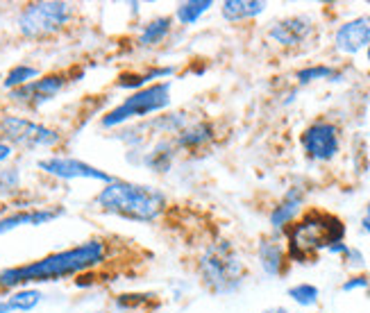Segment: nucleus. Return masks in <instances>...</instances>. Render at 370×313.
I'll use <instances>...</instances> for the list:
<instances>
[{
    "instance_id": "nucleus-32",
    "label": "nucleus",
    "mask_w": 370,
    "mask_h": 313,
    "mask_svg": "<svg viewBox=\"0 0 370 313\" xmlns=\"http://www.w3.org/2000/svg\"><path fill=\"white\" fill-rule=\"evenodd\" d=\"M366 218H370V202H368V207H366Z\"/></svg>"
},
{
    "instance_id": "nucleus-23",
    "label": "nucleus",
    "mask_w": 370,
    "mask_h": 313,
    "mask_svg": "<svg viewBox=\"0 0 370 313\" xmlns=\"http://www.w3.org/2000/svg\"><path fill=\"white\" fill-rule=\"evenodd\" d=\"M288 297L300 304V307H312L318 302V288L314 284H298L293 288H288Z\"/></svg>"
},
{
    "instance_id": "nucleus-27",
    "label": "nucleus",
    "mask_w": 370,
    "mask_h": 313,
    "mask_svg": "<svg viewBox=\"0 0 370 313\" xmlns=\"http://www.w3.org/2000/svg\"><path fill=\"white\" fill-rule=\"evenodd\" d=\"M368 286H370V279L366 277V275H357V277L347 279L341 288L343 290H354V288H368Z\"/></svg>"
},
{
    "instance_id": "nucleus-12",
    "label": "nucleus",
    "mask_w": 370,
    "mask_h": 313,
    "mask_svg": "<svg viewBox=\"0 0 370 313\" xmlns=\"http://www.w3.org/2000/svg\"><path fill=\"white\" fill-rule=\"evenodd\" d=\"M309 32H312V21L307 16L284 19L270 27V36L282 46H298V43L307 39Z\"/></svg>"
},
{
    "instance_id": "nucleus-14",
    "label": "nucleus",
    "mask_w": 370,
    "mask_h": 313,
    "mask_svg": "<svg viewBox=\"0 0 370 313\" xmlns=\"http://www.w3.org/2000/svg\"><path fill=\"white\" fill-rule=\"evenodd\" d=\"M213 139V128L209 123H194L182 128L173 137V146L177 150H198Z\"/></svg>"
},
{
    "instance_id": "nucleus-5",
    "label": "nucleus",
    "mask_w": 370,
    "mask_h": 313,
    "mask_svg": "<svg viewBox=\"0 0 370 313\" xmlns=\"http://www.w3.org/2000/svg\"><path fill=\"white\" fill-rule=\"evenodd\" d=\"M171 104V82H154L150 86L139 89L125 98L118 107L102 116V128H118L132 118H146L148 114L164 111Z\"/></svg>"
},
{
    "instance_id": "nucleus-10",
    "label": "nucleus",
    "mask_w": 370,
    "mask_h": 313,
    "mask_svg": "<svg viewBox=\"0 0 370 313\" xmlns=\"http://www.w3.org/2000/svg\"><path fill=\"white\" fill-rule=\"evenodd\" d=\"M66 84V78L64 76H46L41 80H32L30 84L21 86V89H14L10 98L14 102H23L30 104V107H39V104L48 102L53 95H57L59 91L64 89Z\"/></svg>"
},
{
    "instance_id": "nucleus-33",
    "label": "nucleus",
    "mask_w": 370,
    "mask_h": 313,
    "mask_svg": "<svg viewBox=\"0 0 370 313\" xmlns=\"http://www.w3.org/2000/svg\"><path fill=\"white\" fill-rule=\"evenodd\" d=\"M368 62H370V46H368Z\"/></svg>"
},
{
    "instance_id": "nucleus-26",
    "label": "nucleus",
    "mask_w": 370,
    "mask_h": 313,
    "mask_svg": "<svg viewBox=\"0 0 370 313\" xmlns=\"http://www.w3.org/2000/svg\"><path fill=\"white\" fill-rule=\"evenodd\" d=\"M148 295H118L116 297V307L118 309H130V307H141V302Z\"/></svg>"
},
{
    "instance_id": "nucleus-6",
    "label": "nucleus",
    "mask_w": 370,
    "mask_h": 313,
    "mask_svg": "<svg viewBox=\"0 0 370 313\" xmlns=\"http://www.w3.org/2000/svg\"><path fill=\"white\" fill-rule=\"evenodd\" d=\"M73 19V5L69 3H30L19 16V32L25 39H46L64 30Z\"/></svg>"
},
{
    "instance_id": "nucleus-16",
    "label": "nucleus",
    "mask_w": 370,
    "mask_h": 313,
    "mask_svg": "<svg viewBox=\"0 0 370 313\" xmlns=\"http://www.w3.org/2000/svg\"><path fill=\"white\" fill-rule=\"evenodd\" d=\"M266 10V3L262 0H225L223 7H220V14H223L225 21H243V19H253L259 16Z\"/></svg>"
},
{
    "instance_id": "nucleus-25",
    "label": "nucleus",
    "mask_w": 370,
    "mask_h": 313,
    "mask_svg": "<svg viewBox=\"0 0 370 313\" xmlns=\"http://www.w3.org/2000/svg\"><path fill=\"white\" fill-rule=\"evenodd\" d=\"M21 186V175L16 168L0 170V191H16Z\"/></svg>"
},
{
    "instance_id": "nucleus-31",
    "label": "nucleus",
    "mask_w": 370,
    "mask_h": 313,
    "mask_svg": "<svg viewBox=\"0 0 370 313\" xmlns=\"http://www.w3.org/2000/svg\"><path fill=\"white\" fill-rule=\"evenodd\" d=\"M361 225H364V229L370 234V218H364V222H361Z\"/></svg>"
},
{
    "instance_id": "nucleus-15",
    "label": "nucleus",
    "mask_w": 370,
    "mask_h": 313,
    "mask_svg": "<svg viewBox=\"0 0 370 313\" xmlns=\"http://www.w3.org/2000/svg\"><path fill=\"white\" fill-rule=\"evenodd\" d=\"M175 150L173 141H159L150 152L143 156V166L152 173H168L175 161Z\"/></svg>"
},
{
    "instance_id": "nucleus-22",
    "label": "nucleus",
    "mask_w": 370,
    "mask_h": 313,
    "mask_svg": "<svg viewBox=\"0 0 370 313\" xmlns=\"http://www.w3.org/2000/svg\"><path fill=\"white\" fill-rule=\"evenodd\" d=\"M36 76H39V71L34 69V66H27V64H19V66H14V69L7 73L5 76V82H3V86L5 89H21V86H25L30 84Z\"/></svg>"
},
{
    "instance_id": "nucleus-9",
    "label": "nucleus",
    "mask_w": 370,
    "mask_h": 313,
    "mask_svg": "<svg viewBox=\"0 0 370 313\" xmlns=\"http://www.w3.org/2000/svg\"><path fill=\"white\" fill-rule=\"evenodd\" d=\"M302 148H305L307 156L316 161H329L334 159L338 152V130L336 125L327 121H318L302 132Z\"/></svg>"
},
{
    "instance_id": "nucleus-2",
    "label": "nucleus",
    "mask_w": 370,
    "mask_h": 313,
    "mask_svg": "<svg viewBox=\"0 0 370 313\" xmlns=\"http://www.w3.org/2000/svg\"><path fill=\"white\" fill-rule=\"evenodd\" d=\"M95 205L125 220L152 222L164 213L166 196L154 186L114 180L95 196Z\"/></svg>"
},
{
    "instance_id": "nucleus-1",
    "label": "nucleus",
    "mask_w": 370,
    "mask_h": 313,
    "mask_svg": "<svg viewBox=\"0 0 370 313\" xmlns=\"http://www.w3.org/2000/svg\"><path fill=\"white\" fill-rule=\"evenodd\" d=\"M107 248L102 241H86L78 248L55 252L39 261L25 266H12L0 270V288L10 290L25 284H34V281H55L62 277H71V275H80L84 270L100 266L105 261Z\"/></svg>"
},
{
    "instance_id": "nucleus-11",
    "label": "nucleus",
    "mask_w": 370,
    "mask_h": 313,
    "mask_svg": "<svg viewBox=\"0 0 370 313\" xmlns=\"http://www.w3.org/2000/svg\"><path fill=\"white\" fill-rule=\"evenodd\" d=\"M336 48L345 55H354L361 48L370 46V16H359L354 21H347L336 30Z\"/></svg>"
},
{
    "instance_id": "nucleus-24",
    "label": "nucleus",
    "mask_w": 370,
    "mask_h": 313,
    "mask_svg": "<svg viewBox=\"0 0 370 313\" xmlns=\"http://www.w3.org/2000/svg\"><path fill=\"white\" fill-rule=\"evenodd\" d=\"M334 71L329 66H309V69H302L298 71V82L300 84H309L314 80H325V78H332Z\"/></svg>"
},
{
    "instance_id": "nucleus-8",
    "label": "nucleus",
    "mask_w": 370,
    "mask_h": 313,
    "mask_svg": "<svg viewBox=\"0 0 370 313\" xmlns=\"http://www.w3.org/2000/svg\"><path fill=\"white\" fill-rule=\"evenodd\" d=\"M36 166L43 173L59 177V180H98L105 184L114 182V177L105 173V170L95 168L86 161L73 159V156H48V159H39Z\"/></svg>"
},
{
    "instance_id": "nucleus-21",
    "label": "nucleus",
    "mask_w": 370,
    "mask_h": 313,
    "mask_svg": "<svg viewBox=\"0 0 370 313\" xmlns=\"http://www.w3.org/2000/svg\"><path fill=\"white\" fill-rule=\"evenodd\" d=\"M41 290L36 288H21L16 293H12L7 297V302H10L12 311H32L36 304L41 302Z\"/></svg>"
},
{
    "instance_id": "nucleus-4",
    "label": "nucleus",
    "mask_w": 370,
    "mask_h": 313,
    "mask_svg": "<svg viewBox=\"0 0 370 313\" xmlns=\"http://www.w3.org/2000/svg\"><path fill=\"white\" fill-rule=\"evenodd\" d=\"M198 273L205 286L213 290V293L223 295L232 293L241 286L243 277H246V268H243L241 259L236 257L234 248L227 241L211 245L198 261Z\"/></svg>"
},
{
    "instance_id": "nucleus-7",
    "label": "nucleus",
    "mask_w": 370,
    "mask_h": 313,
    "mask_svg": "<svg viewBox=\"0 0 370 313\" xmlns=\"http://www.w3.org/2000/svg\"><path fill=\"white\" fill-rule=\"evenodd\" d=\"M0 132L10 143L23 148H53L62 139L59 132L21 116H5L0 121Z\"/></svg>"
},
{
    "instance_id": "nucleus-18",
    "label": "nucleus",
    "mask_w": 370,
    "mask_h": 313,
    "mask_svg": "<svg viewBox=\"0 0 370 313\" xmlns=\"http://www.w3.org/2000/svg\"><path fill=\"white\" fill-rule=\"evenodd\" d=\"M171 30H173L171 16H159V19L150 21L148 25H143L141 34H139V46H143V48L159 46V43L171 34Z\"/></svg>"
},
{
    "instance_id": "nucleus-34",
    "label": "nucleus",
    "mask_w": 370,
    "mask_h": 313,
    "mask_svg": "<svg viewBox=\"0 0 370 313\" xmlns=\"http://www.w3.org/2000/svg\"><path fill=\"white\" fill-rule=\"evenodd\" d=\"M98 313H105V311H98Z\"/></svg>"
},
{
    "instance_id": "nucleus-30",
    "label": "nucleus",
    "mask_w": 370,
    "mask_h": 313,
    "mask_svg": "<svg viewBox=\"0 0 370 313\" xmlns=\"http://www.w3.org/2000/svg\"><path fill=\"white\" fill-rule=\"evenodd\" d=\"M266 313H288L284 307H277V309H270V311H266Z\"/></svg>"
},
{
    "instance_id": "nucleus-28",
    "label": "nucleus",
    "mask_w": 370,
    "mask_h": 313,
    "mask_svg": "<svg viewBox=\"0 0 370 313\" xmlns=\"http://www.w3.org/2000/svg\"><path fill=\"white\" fill-rule=\"evenodd\" d=\"M10 156H12V146L0 141V161H7Z\"/></svg>"
},
{
    "instance_id": "nucleus-29",
    "label": "nucleus",
    "mask_w": 370,
    "mask_h": 313,
    "mask_svg": "<svg viewBox=\"0 0 370 313\" xmlns=\"http://www.w3.org/2000/svg\"><path fill=\"white\" fill-rule=\"evenodd\" d=\"M0 313H12V307L7 300H0Z\"/></svg>"
},
{
    "instance_id": "nucleus-20",
    "label": "nucleus",
    "mask_w": 370,
    "mask_h": 313,
    "mask_svg": "<svg viewBox=\"0 0 370 313\" xmlns=\"http://www.w3.org/2000/svg\"><path fill=\"white\" fill-rule=\"evenodd\" d=\"M211 7H213L211 0H189V3H182L175 10V19L180 21L182 25H194L205 12L211 10Z\"/></svg>"
},
{
    "instance_id": "nucleus-19",
    "label": "nucleus",
    "mask_w": 370,
    "mask_h": 313,
    "mask_svg": "<svg viewBox=\"0 0 370 313\" xmlns=\"http://www.w3.org/2000/svg\"><path fill=\"white\" fill-rule=\"evenodd\" d=\"M259 261H262V268L266 270V275H279L284 266V252L277 243L273 241H262L259 245Z\"/></svg>"
},
{
    "instance_id": "nucleus-3",
    "label": "nucleus",
    "mask_w": 370,
    "mask_h": 313,
    "mask_svg": "<svg viewBox=\"0 0 370 313\" xmlns=\"http://www.w3.org/2000/svg\"><path fill=\"white\" fill-rule=\"evenodd\" d=\"M345 225L336 216L312 211L288 229V255L295 261H305L318 250H327L329 245L341 243Z\"/></svg>"
},
{
    "instance_id": "nucleus-17",
    "label": "nucleus",
    "mask_w": 370,
    "mask_h": 313,
    "mask_svg": "<svg viewBox=\"0 0 370 313\" xmlns=\"http://www.w3.org/2000/svg\"><path fill=\"white\" fill-rule=\"evenodd\" d=\"M302 205V191L300 189H291L286 193V198L279 202L275 209H273L270 213V225L275 229H282L286 227L288 222H291V218L295 213H298V209Z\"/></svg>"
},
{
    "instance_id": "nucleus-13",
    "label": "nucleus",
    "mask_w": 370,
    "mask_h": 313,
    "mask_svg": "<svg viewBox=\"0 0 370 313\" xmlns=\"http://www.w3.org/2000/svg\"><path fill=\"white\" fill-rule=\"evenodd\" d=\"M62 213H64V209H34V211L12 213L0 220V234H7V232H12V229L23 227V225H32V227L46 225V222L59 218Z\"/></svg>"
}]
</instances>
